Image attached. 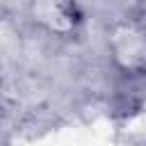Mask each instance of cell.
Listing matches in <instances>:
<instances>
[{"instance_id": "cell-1", "label": "cell", "mask_w": 146, "mask_h": 146, "mask_svg": "<svg viewBox=\"0 0 146 146\" xmlns=\"http://www.w3.org/2000/svg\"><path fill=\"white\" fill-rule=\"evenodd\" d=\"M112 64L125 75H139L146 62V25L139 18H121L107 30Z\"/></svg>"}, {"instance_id": "cell-2", "label": "cell", "mask_w": 146, "mask_h": 146, "mask_svg": "<svg viewBox=\"0 0 146 146\" xmlns=\"http://www.w3.org/2000/svg\"><path fill=\"white\" fill-rule=\"evenodd\" d=\"M30 21L59 39L75 36L84 25V9L78 0H30Z\"/></svg>"}, {"instance_id": "cell-3", "label": "cell", "mask_w": 146, "mask_h": 146, "mask_svg": "<svg viewBox=\"0 0 146 146\" xmlns=\"http://www.w3.org/2000/svg\"><path fill=\"white\" fill-rule=\"evenodd\" d=\"M139 75H141V78H146V62H144V66H141V71H139Z\"/></svg>"}]
</instances>
